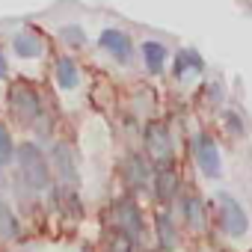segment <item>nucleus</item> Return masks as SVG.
Segmentation results:
<instances>
[{
	"label": "nucleus",
	"mask_w": 252,
	"mask_h": 252,
	"mask_svg": "<svg viewBox=\"0 0 252 252\" xmlns=\"http://www.w3.org/2000/svg\"><path fill=\"white\" fill-rule=\"evenodd\" d=\"M15 160L21 169V178L33 187V190H48L51 184V160L45 158V152L36 143H21L15 146Z\"/></svg>",
	"instance_id": "1"
},
{
	"label": "nucleus",
	"mask_w": 252,
	"mask_h": 252,
	"mask_svg": "<svg viewBox=\"0 0 252 252\" xmlns=\"http://www.w3.org/2000/svg\"><path fill=\"white\" fill-rule=\"evenodd\" d=\"M9 113L21 125H36V119H42V98L33 83L15 80L9 86Z\"/></svg>",
	"instance_id": "2"
},
{
	"label": "nucleus",
	"mask_w": 252,
	"mask_h": 252,
	"mask_svg": "<svg viewBox=\"0 0 252 252\" xmlns=\"http://www.w3.org/2000/svg\"><path fill=\"white\" fill-rule=\"evenodd\" d=\"M217 222L228 237H243L249 231V217H246L243 205L228 193L217 196Z\"/></svg>",
	"instance_id": "3"
},
{
	"label": "nucleus",
	"mask_w": 252,
	"mask_h": 252,
	"mask_svg": "<svg viewBox=\"0 0 252 252\" xmlns=\"http://www.w3.org/2000/svg\"><path fill=\"white\" fill-rule=\"evenodd\" d=\"M193 146V158H196V166L202 169V175L208 178H220L222 175V155H220V146L208 137V134H196L190 140Z\"/></svg>",
	"instance_id": "4"
},
{
	"label": "nucleus",
	"mask_w": 252,
	"mask_h": 252,
	"mask_svg": "<svg viewBox=\"0 0 252 252\" xmlns=\"http://www.w3.org/2000/svg\"><path fill=\"white\" fill-rule=\"evenodd\" d=\"M98 48L107 54V57H113L116 63H122V65H131V60H134V42H131V36L125 33V30H119V27H107V30H101V36H98Z\"/></svg>",
	"instance_id": "5"
},
{
	"label": "nucleus",
	"mask_w": 252,
	"mask_h": 252,
	"mask_svg": "<svg viewBox=\"0 0 252 252\" xmlns=\"http://www.w3.org/2000/svg\"><path fill=\"white\" fill-rule=\"evenodd\" d=\"M113 222H116V231L128 234L131 240H140V234H143V211H140V205L134 199L125 196V199H119L113 205Z\"/></svg>",
	"instance_id": "6"
},
{
	"label": "nucleus",
	"mask_w": 252,
	"mask_h": 252,
	"mask_svg": "<svg viewBox=\"0 0 252 252\" xmlns=\"http://www.w3.org/2000/svg\"><path fill=\"white\" fill-rule=\"evenodd\" d=\"M146 149L158 163H166L172 158V134L163 122H149L146 125Z\"/></svg>",
	"instance_id": "7"
},
{
	"label": "nucleus",
	"mask_w": 252,
	"mask_h": 252,
	"mask_svg": "<svg viewBox=\"0 0 252 252\" xmlns=\"http://www.w3.org/2000/svg\"><path fill=\"white\" fill-rule=\"evenodd\" d=\"M152 178H155V172H152V166H149V160L143 155H128V158H125L122 181L128 184L131 190H146L152 184Z\"/></svg>",
	"instance_id": "8"
},
{
	"label": "nucleus",
	"mask_w": 252,
	"mask_h": 252,
	"mask_svg": "<svg viewBox=\"0 0 252 252\" xmlns=\"http://www.w3.org/2000/svg\"><path fill=\"white\" fill-rule=\"evenodd\" d=\"M12 51H15V57H21V60H39V57L45 54V39H42L33 27H24V30H18V33L12 36Z\"/></svg>",
	"instance_id": "9"
},
{
	"label": "nucleus",
	"mask_w": 252,
	"mask_h": 252,
	"mask_svg": "<svg viewBox=\"0 0 252 252\" xmlns=\"http://www.w3.org/2000/svg\"><path fill=\"white\" fill-rule=\"evenodd\" d=\"M202 71H205V60H202V54H199L196 48H181V51L175 54L172 74H175L178 80H184V77H196V74H202Z\"/></svg>",
	"instance_id": "10"
},
{
	"label": "nucleus",
	"mask_w": 252,
	"mask_h": 252,
	"mask_svg": "<svg viewBox=\"0 0 252 252\" xmlns=\"http://www.w3.org/2000/svg\"><path fill=\"white\" fill-rule=\"evenodd\" d=\"M51 166H57V175L63 178V184H74L77 181V166H74V155L65 143H54L51 149Z\"/></svg>",
	"instance_id": "11"
},
{
	"label": "nucleus",
	"mask_w": 252,
	"mask_h": 252,
	"mask_svg": "<svg viewBox=\"0 0 252 252\" xmlns=\"http://www.w3.org/2000/svg\"><path fill=\"white\" fill-rule=\"evenodd\" d=\"M152 184H155V196H158V202H172V199L178 196L181 178H178V172H175L172 166H160V169L155 172Z\"/></svg>",
	"instance_id": "12"
},
{
	"label": "nucleus",
	"mask_w": 252,
	"mask_h": 252,
	"mask_svg": "<svg viewBox=\"0 0 252 252\" xmlns=\"http://www.w3.org/2000/svg\"><path fill=\"white\" fill-rule=\"evenodd\" d=\"M140 54H143V63H146V68H149L152 74H163V68H166V57H169V51H166L163 42H158V39H146V42L140 45Z\"/></svg>",
	"instance_id": "13"
},
{
	"label": "nucleus",
	"mask_w": 252,
	"mask_h": 252,
	"mask_svg": "<svg viewBox=\"0 0 252 252\" xmlns=\"http://www.w3.org/2000/svg\"><path fill=\"white\" fill-rule=\"evenodd\" d=\"M54 77H57L60 89H77V83H80V65L71 60V54L57 57V63H54Z\"/></svg>",
	"instance_id": "14"
},
{
	"label": "nucleus",
	"mask_w": 252,
	"mask_h": 252,
	"mask_svg": "<svg viewBox=\"0 0 252 252\" xmlns=\"http://www.w3.org/2000/svg\"><path fill=\"white\" fill-rule=\"evenodd\" d=\"M181 211H184V222H187L193 231H202V228H205L208 214H205V205H202V199H199L196 193H190V196L181 199Z\"/></svg>",
	"instance_id": "15"
},
{
	"label": "nucleus",
	"mask_w": 252,
	"mask_h": 252,
	"mask_svg": "<svg viewBox=\"0 0 252 252\" xmlns=\"http://www.w3.org/2000/svg\"><path fill=\"white\" fill-rule=\"evenodd\" d=\"M21 234V225H18V217L12 214V208L0 199V237L3 240H15Z\"/></svg>",
	"instance_id": "16"
},
{
	"label": "nucleus",
	"mask_w": 252,
	"mask_h": 252,
	"mask_svg": "<svg viewBox=\"0 0 252 252\" xmlns=\"http://www.w3.org/2000/svg\"><path fill=\"white\" fill-rule=\"evenodd\" d=\"M60 42L65 48H71V51H80V48H86L89 36H86V30L80 24H65V27H60Z\"/></svg>",
	"instance_id": "17"
},
{
	"label": "nucleus",
	"mask_w": 252,
	"mask_h": 252,
	"mask_svg": "<svg viewBox=\"0 0 252 252\" xmlns=\"http://www.w3.org/2000/svg\"><path fill=\"white\" fill-rule=\"evenodd\" d=\"M155 225H158V243H160L163 249H175L178 237H175V225H172V217H169V214H158Z\"/></svg>",
	"instance_id": "18"
},
{
	"label": "nucleus",
	"mask_w": 252,
	"mask_h": 252,
	"mask_svg": "<svg viewBox=\"0 0 252 252\" xmlns=\"http://www.w3.org/2000/svg\"><path fill=\"white\" fill-rule=\"evenodd\" d=\"M54 199H57V205H60V211L63 214H80V202H77V193L68 187V184H60L57 190H54Z\"/></svg>",
	"instance_id": "19"
},
{
	"label": "nucleus",
	"mask_w": 252,
	"mask_h": 252,
	"mask_svg": "<svg viewBox=\"0 0 252 252\" xmlns=\"http://www.w3.org/2000/svg\"><path fill=\"white\" fill-rule=\"evenodd\" d=\"M15 158V143H12V134L3 122H0V166H9Z\"/></svg>",
	"instance_id": "20"
},
{
	"label": "nucleus",
	"mask_w": 252,
	"mask_h": 252,
	"mask_svg": "<svg viewBox=\"0 0 252 252\" xmlns=\"http://www.w3.org/2000/svg\"><path fill=\"white\" fill-rule=\"evenodd\" d=\"M134 246H137V240H131L128 234L116 231V234L110 237V243H107V252H134Z\"/></svg>",
	"instance_id": "21"
},
{
	"label": "nucleus",
	"mask_w": 252,
	"mask_h": 252,
	"mask_svg": "<svg viewBox=\"0 0 252 252\" xmlns=\"http://www.w3.org/2000/svg\"><path fill=\"white\" fill-rule=\"evenodd\" d=\"M222 119H225V128H228V134H237V137L243 134V119H240V113L228 110V113H225Z\"/></svg>",
	"instance_id": "22"
},
{
	"label": "nucleus",
	"mask_w": 252,
	"mask_h": 252,
	"mask_svg": "<svg viewBox=\"0 0 252 252\" xmlns=\"http://www.w3.org/2000/svg\"><path fill=\"white\" fill-rule=\"evenodd\" d=\"M208 101H211V104H220V101H222V89L211 83V86H208Z\"/></svg>",
	"instance_id": "23"
},
{
	"label": "nucleus",
	"mask_w": 252,
	"mask_h": 252,
	"mask_svg": "<svg viewBox=\"0 0 252 252\" xmlns=\"http://www.w3.org/2000/svg\"><path fill=\"white\" fill-rule=\"evenodd\" d=\"M6 74H9V63H6V51L0 48V80H3Z\"/></svg>",
	"instance_id": "24"
}]
</instances>
